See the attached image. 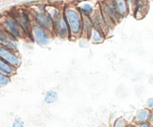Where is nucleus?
<instances>
[{"label":"nucleus","mask_w":153,"mask_h":127,"mask_svg":"<svg viewBox=\"0 0 153 127\" xmlns=\"http://www.w3.org/2000/svg\"><path fill=\"white\" fill-rule=\"evenodd\" d=\"M64 14L70 28V37H79L82 36L83 15L76 5H66L64 7Z\"/></svg>","instance_id":"obj_1"},{"label":"nucleus","mask_w":153,"mask_h":127,"mask_svg":"<svg viewBox=\"0 0 153 127\" xmlns=\"http://www.w3.org/2000/svg\"><path fill=\"white\" fill-rule=\"evenodd\" d=\"M76 7L79 8L81 13H82L83 16H91L96 11L94 5L90 1H80L79 4L76 5Z\"/></svg>","instance_id":"obj_11"},{"label":"nucleus","mask_w":153,"mask_h":127,"mask_svg":"<svg viewBox=\"0 0 153 127\" xmlns=\"http://www.w3.org/2000/svg\"><path fill=\"white\" fill-rule=\"evenodd\" d=\"M150 115L151 113L149 110L143 109L137 113V114L136 115V119L138 122L145 123L150 118Z\"/></svg>","instance_id":"obj_17"},{"label":"nucleus","mask_w":153,"mask_h":127,"mask_svg":"<svg viewBox=\"0 0 153 127\" xmlns=\"http://www.w3.org/2000/svg\"><path fill=\"white\" fill-rule=\"evenodd\" d=\"M28 36L38 45L46 46L49 43L52 34L47 30L34 23L30 30Z\"/></svg>","instance_id":"obj_5"},{"label":"nucleus","mask_w":153,"mask_h":127,"mask_svg":"<svg viewBox=\"0 0 153 127\" xmlns=\"http://www.w3.org/2000/svg\"><path fill=\"white\" fill-rule=\"evenodd\" d=\"M152 123H153V115H152Z\"/></svg>","instance_id":"obj_23"},{"label":"nucleus","mask_w":153,"mask_h":127,"mask_svg":"<svg viewBox=\"0 0 153 127\" xmlns=\"http://www.w3.org/2000/svg\"><path fill=\"white\" fill-rule=\"evenodd\" d=\"M101 11L114 22H118L123 18L118 12L114 0H103L101 4Z\"/></svg>","instance_id":"obj_8"},{"label":"nucleus","mask_w":153,"mask_h":127,"mask_svg":"<svg viewBox=\"0 0 153 127\" xmlns=\"http://www.w3.org/2000/svg\"><path fill=\"white\" fill-rule=\"evenodd\" d=\"M88 37H89L92 43H96V44L102 43L105 40V35L104 31L100 29V28L94 26L91 29V31H90Z\"/></svg>","instance_id":"obj_10"},{"label":"nucleus","mask_w":153,"mask_h":127,"mask_svg":"<svg viewBox=\"0 0 153 127\" xmlns=\"http://www.w3.org/2000/svg\"><path fill=\"white\" fill-rule=\"evenodd\" d=\"M53 22V34L61 38L70 37V28L64 13L58 19H55Z\"/></svg>","instance_id":"obj_7"},{"label":"nucleus","mask_w":153,"mask_h":127,"mask_svg":"<svg viewBox=\"0 0 153 127\" xmlns=\"http://www.w3.org/2000/svg\"><path fill=\"white\" fill-rule=\"evenodd\" d=\"M12 127H24V122L19 118H16L13 122Z\"/></svg>","instance_id":"obj_20"},{"label":"nucleus","mask_w":153,"mask_h":127,"mask_svg":"<svg viewBox=\"0 0 153 127\" xmlns=\"http://www.w3.org/2000/svg\"><path fill=\"white\" fill-rule=\"evenodd\" d=\"M118 12L122 17L127 16L130 11V5L127 0H114Z\"/></svg>","instance_id":"obj_13"},{"label":"nucleus","mask_w":153,"mask_h":127,"mask_svg":"<svg viewBox=\"0 0 153 127\" xmlns=\"http://www.w3.org/2000/svg\"><path fill=\"white\" fill-rule=\"evenodd\" d=\"M138 127H149V124L146 123H142L140 124Z\"/></svg>","instance_id":"obj_22"},{"label":"nucleus","mask_w":153,"mask_h":127,"mask_svg":"<svg viewBox=\"0 0 153 127\" xmlns=\"http://www.w3.org/2000/svg\"><path fill=\"white\" fill-rule=\"evenodd\" d=\"M57 100H58V94L56 91L50 90L46 92V96L44 97L45 102L47 104H52V103L55 102Z\"/></svg>","instance_id":"obj_16"},{"label":"nucleus","mask_w":153,"mask_h":127,"mask_svg":"<svg viewBox=\"0 0 153 127\" xmlns=\"http://www.w3.org/2000/svg\"><path fill=\"white\" fill-rule=\"evenodd\" d=\"M147 105L149 108H153V98H150L148 100Z\"/></svg>","instance_id":"obj_21"},{"label":"nucleus","mask_w":153,"mask_h":127,"mask_svg":"<svg viewBox=\"0 0 153 127\" xmlns=\"http://www.w3.org/2000/svg\"><path fill=\"white\" fill-rule=\"evenodd\" d=\"M128 127H134V126H128Z\"/></svg>","instance_id":"obj_24"},{"label":"nucleus","mask_w":153,"mask_h":127,"mask_svg":"<svg viewBox=\"0 0 153 127\" xmlns=\"http://www.w3.org/2000/svg\"><path fill=\"white\" fill-rule=\"evenodd\" d=\"M0 59L18 68L21 64V58L17 51L6 48L0 45Z\"/></svg>","instance_id":"obj_6"},{"label":"nucleus","mask_w":153,"mask_h":127,"mask_svg":"<svg viewBox=\"0 0 153 127\" xmlns=\"http://www.w3.org/2000/svg\"><path fill=\"white\" fill-rule=\"evenodd\" d=\"M0 45L12 50L17 51L18 49L17 40L10 35L1 27H0Z\"/></svg>","instance_id":"obj_9"},{"label":"nucleus","mask_w":153,"mask_h":127,"mask_svg":"<svg viewBox=\"0 0 153 127\" xmlns=\"http://www.w3.org/2000/svg\"><path fill=\"white\" fill-rule=\"evenodd\" d=\"M114 127H126V121L123 118H120L115 122Z\"/></svg>","instance_id":"obj_19"},{"label":"nucleus","mask_w":153,"mask_h":127,"mask_svg":"<svg viewBox=\"0 0 153 127\" xmlns=\"http://www.w3.org/2000/svg\"><path fill=\"white\" fill-rule=\"evenodd\" d=\"M10 14L14 18L21 28L24 30L25 34L28 35L30 30L34 24L31 11L25 9H16L13 10Z\"/></svg>","instance_id":"obj_4"},{"label":"nucleus","mask_w":153,"mask_h":127,"mask_svg":"<svg viewBox=\"0 0 153 127\" xmlns=\"http://www.w3.org/2000/svg\"><path fill=\"white\" fill-rule=\"evenodd\" d=\"M10 81V76L2 73H0V86H5L7 84H9Z\"/></svg>","instance_id":"obj_18"},{"label":"nucleus","mask_w":153,"mask_h":127,"mask_svg":"<svg viewBox=\"0 0 153 127\" xmlns=\"http://www.w3.org/2000/svg\"><path fill=\"white\" fill-rule=\"evenodd\" d=\"M33 22L53 34L54 22L49 13L45 10V6H37L31 10Z\"/></svg>","instance_id":"obj_2"},{"label":"nucleus","mask_w":153,"mask_h":127,"mask_svg":"<svg viewBox=\"0 0 153 127\" xmlns=\"http://www.w3.org/2000/svg\"><path fill=\"white\" fill-rule=\"evenodd\" d=\"M45 10L49 13L53 22L64 13V8H61L56 5H53V4L46 5L45 6Z\"/></svg>","instance_id":"obj_12"},{"label":"nucleus","mask_w":153,"mask_h":127,"mask_svg":"<svg viewBox=\"0 0 153 127\" xmlns=\"http://www.w3.org/2000/svg\"><path fill=\"white\" fill-rule=\"evenodd\" d=\"M94 28L92 19L91 16H83V25H82V36L85 35L88 37L90 31Z\"/></svg>","instance_id":"obj_15"},{"label":"nucleus","mask_w":153,"mask_h":127,"mask_svg":"<svg viewBox=\"0 0 153 127\" xmlns=\"http://www.w3.org/2000/svg\"><path fill=\"white\" fill-rule=\"evenodd\" d=\"M0 27L16 40L27 36L24 30L10 13L1 16L0 19Z\"/></svg>","instance_id":"obj_3"},{"label":"nucleus","mask_w":153,"mask_h":127,"mask_svg":"<svg viewBox=\"0 0 153 127\" xmlns=\"http://www.w3.org/2000/svg\"><path fill=\"white\" fill-rule=\"evenodd\" d=\"M16 68L10 65V64L0 59V73H2L9 76H11L16 73Z\"/></svg>","instance_id":"obj_14"}]
</instances>
